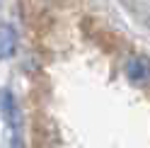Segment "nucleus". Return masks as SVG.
<instances>
[{
  "label": "nucleus",
  "instance_id": "1",
  "mask_svg": "<svg viewBox=\"0 0 150 148\" xmlns=\"http://www.w3.org/2000/svg\"><path fill=\"white\" fill-rule=\"evenodd\" d=\"M0 117L7 126L10 141L7 148H24V117H22V107L17 102L15 92L7 88H0Z\"/></svg>",
  "mask_w": 150,
  "mask_h": 148
},
{
  "label": "nucleus",
  "instance_id": "2",
  "mask_svg": "<svg viewBox=\"0 0 150 148\" xmlns=\"http://www.w3.org/2000/svg\"><path fill=\"white\" fill-rule=\"evenodd\" d=\"M126 75L133 85H150V58L133 56L126 66Z\"/></svg>",
  "mask_w": 150,
  "mask_h": 148
},
{
  "label": "nucleus",
  "instance_id": "3",
  "mask_svg": "<svg viewBox=\"0 0 150 148\" xmlns=\"http://www.w3.org/2000/svg\"><path fill=\"white\" fill-rule=\"evenodd\" d=\"M17 44H20V36H17V29L12 24L3 22L0 24V61L15 56L17 51Z\"/></svg>",
  "mask_w": 150,
  "mask_h": 148
}]
</instances>
